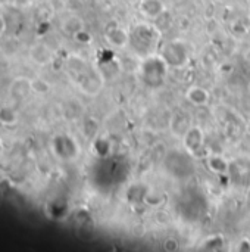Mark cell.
Here are the masks:
<instances>
[{"mask_svg":"<svg viewBox=\"0 0 250 252\" xmlns=\"http://www.w3.org/2000/svg\"><path fill=\"white\" fill-rule=\"evenodd\" d=\"M187 99L196 105V106H202L208 102L209 99V94L205 89H200V87H193L187 92Z\"/></svg>","mask_w":250,"mask_h":252,"instance_id":"1","label":"cell"},{"mask_svg":"<svg viewBox=\"0 0 250 252\" xmlns=\"http://www.w3.org/2000/svg\"><path fill=\"white\" fill-rule=\"evenodd\" d=\"M16 114L12 111V109H9V108H1L0 109V121L1 123H4V124H13V123H16Z\"/></svg>","mask_w":250,"mask_h":252,"instance_id":"2","label":"cell"},{"mask_svg":"<svg viewBox=\"0 0 250 252\" xmlns=\"http://www.w3.org/2000/svg\"><path fill=\"white\" fill-rule=\"evenodd\" d=\"M4 28H6V22H4L3 16L0 15V37H1V34L4 32Z\"/></svg>","mask_w":250,"mask_h":252,"instance_id":"3","label":"cell"}]
</instances>
